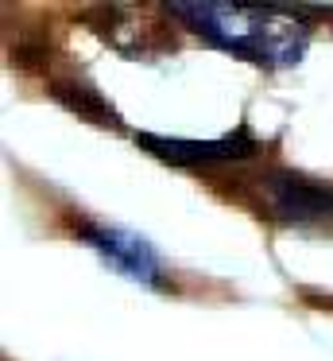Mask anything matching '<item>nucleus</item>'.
<instances>
[{
  "label": "nucleus",
  "instance_id": "obj_1",
  "mask_svg": "<svg viewBox=\"0 0 333 361\" xmlns=\"http://www.w3.org/2000/svg\"><path fill=\"white\" fill-rule=\"evenodd\" d=\"M167 16L182 20V27L213 43L217 51L263 66V71H283V66L302 63L310 47V24L294 16L287 4L194 0V4H167Z\"/></svg>",
  "mask_w": 333,
  "mask_h": 361
},
{
  "label": "nucleus",
  "instance_id": "obj_2",
  "mask_svg": "<svg viewBox=\"0 0 333 361\" xmlns=\"http://www.w3.org/2000/svg\"><path fill=\"white\" fill-rule=\"evenodd\" d=\"M263 206L283 226H333V183L275 167L260 179Z\"/></svg>",
  "mask_w": 333,
  "mask_h": 361
},
{
  "label": "nucleus",
  "instance_id": "obj_3",
  "mask_svg": "<svg viewBox=\"0 0 333 361\" xmlns=\"http://www.w3.org/2000/svg\"><path fill=\"white\" fill-rule=\"evenodd\" d=\"M136 144L151 152L155 159L175 167H201V164H232V159H248L260 152V140L252 128H237L217 140H182V136H155V133H136Z\"/></svg>",
  "mask_w": 333,
  "mask_h": 361
},
{
  "label": "nucleus",
  "instance_id": "obj_4",
  "mask_svg": "<svg viewBox=\"0 0 333 361\" xmlns=\"http://www.w3.org/2000/svg\"><path fill=\"white\" fill-rule=\"evenodd\" d=\"M77 237H82L97 257H105L120 276H128V280H136V283H147V288H159L163 283L159 257H155V249L147 241H139L136 233L116 229V226H97V221H82V226H77Z\"/></svg>",
  "mask_w": 333,
  "mask_h": 361
},
{
  "label": "nucleus",
  "instance_id": "obj_5",
  "mask_svg": "<svg viewBox=\"0 0 333 361\" xmlns=\"http://www.w3.org/2000/svg\"><path fill=\"white\" fill-rule=\"evenodd\" d=\"M54 97L66 102L70 109H77L82 117L97 121V125H120L116 113H113V105H105V97H101L93 86H85V82H54Z\"/></svg>",
  "mask_w": 333,
  "mask_h": 361
}]
</instances>
